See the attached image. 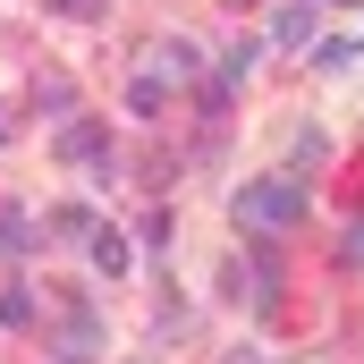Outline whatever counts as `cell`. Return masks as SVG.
I'll return each instance as SVG.
<instances>
[{"mask_svg":"<svg viewBox=\"0 0 364 364\" xmlns=\"http://www.w3.org/2000/svg\"><path fill=\"white\" fill-rule=\"evenodd\" d=\"M237 220H246V229H296V220H305V186L296 178H255L237 195Z\"/></svg>","mask_w":364,"mask_h":364,"instance_id":"6da1fadb","label":"cell"},{"mask_svg":"<svg viewBox=\"0 0 364 364\" xmlns=\"http://www.w3.org/2000/svg\"><path fill=\"white\" fill-rule=\"evenodd\" d=\"M195 68H203L195 43H153V51H144V77H161V85H186Z\"/></svg>","mask_w":364,"mask_h":364,"instance_id":"7a4b0ae2","label":"cell"},{"mask_svg":"<svg viewBox=\"0 0 364 364\" xmlns=\"http://www.w3.org/2000/svg\"><path fill=\"white\" fill-rule=\"evenodd\" d=\"M60 161H77V170H110V136H102L93 119H77V127L60 136Z\"/></svg>","mask_w":364,"mask_h":364,"instance_id":"3957f363","label":"cell"},{"mask_svg":"<svg viewBox=\"0 0 364 364\" xmlns=\"http://www.w3.org/2000/svg\"><path fill=\"white\" fill-rule=\"evenodd\" d=\"M314 26H322V0H288V9H279V26H272V43L305 51V43H314Z\"/></svg>","mask_w":364,"mask_h":364,"instance_id":"277c9868","label":"cell"},{"mask_svg":"<svg viewBox=\"0 0 364 364\" xmlns=\"http://www.w3.org/2000/svg\"><path fill=\"white\" fill-rule=\"evenodd\" d=\"M102 348V322H93L85 305H68V331H60V364H85Z\"/></svg>","mask_w":364,"mask_h":364,"instance_id":"5b68a950","label":"cell"},{"mask_svg":"<svg viewBox=\"0 0 364 364\" xmlns=\"http://www.w3.org/2000/svg\"><path fill=\"white\" fill-rule=\"evenodd\" d=\"M161 102H170V85L136 68V85H127V110H136V119H161Z\"/></svg>","mask_w":364,"mask_h":364,"instance_id":"8992f818","label":"cell"},{"mask_svg":"<svg viewBox=\"0 0 364 364\" xmlns=\"http://www.w3.org/2000/svg\"><path fill=\"white\" fill-rule=\"evenodd\" d=\"M85 246H93V263H102V272H110V279L127 272V237H119V229H93Z\"/></svg>","mask_w":364,"mask_h":364,"instance_id":"52a82bcc","label":"cell"},{"mask_svg":"<svg viewBox=\"0 0 364 364\" xmlns=\"http://www.w3.org/2000/svg\"><path fill=\"white\" fill-rule=\"evenodd\" d=\"M93 229H102L93 203H60V212H51V237H93Z\"/></svg>","mask_w":364,"mask_h":364,"instance_id":"ba28073f","label":"cell"},{"mask_svg":"<svg viewBox=\"0 0 364 364\" xmlns=\"http://www.w3.org/2000/svg\"><path fill=\"white\" fill-rule=\"evenodd\" d=\"M0 246H9V255H26V246H34V220H26L17 203H0Z\"/></svg>","mask_w":364,"mask_h":364,"instance_id":"9c48e42d","label":"cell"},{"mask_svg":"<svg viewBox=\"0 0 364 364\" xmlns=\"http://www.w3.org/2000/svg\"><path fill=\"white\" fill-rule=\"evenodd\" d=\"M322 153H331V136L305 127V136H296V170H322ZM296 170H288V178H296Z\"/></svg>","mask_w":364,"mask_h":364,"instance_id":"30bf717a","label":"cell"},{"mask_svg":"<svg viewBox=\"0 0 364 364\" xmlns=\"http://www.w3.org/2000/svg\"><path fill=\"white\" fill-rule=\"evenodd\" d=\"M34 102H43L51 119H68V102H77V93H68V77H43V85H34Z\"/></svg>","mask_w":364,"mask_h":364,"instance_id":"8fae6325","label":"cell"},{"mask_svg":"<svg viewBox=\"0 0 364 364\" xmlns=\"http://www.w3.org/2000/svg\"><path fill=\"white\" fill-rule=\"evenodd\" d=\"M0 322H34V296L26 288H0Z\"/></svg>","mask_w":364,"mask_h":364,"instance_id":"7c38bea8","label":"cell"},{"mask_svg":"<svg viewBox=\"0 0 364 364\" xmlns=\"http://www.w3.org/2000/svg\"><path fill=\"white\" fill-rule=\"evenodd\" d=\"M43 9H60V17H77V26H93V17H102L110 0H43Z\"/></svg>","mask_w":364,"mask_h":364,"instance_id":"4fadbf2b","label":"cell"},{"mask_svg":"<svg viewBox=\"0 0 364 364\" xmlns=\"http://www.w3.org/2000/svg\"><path fill=\"white\" fill-rule=\"evenodd\" d=\"M348 263H356V272H364V220H356V229H348Z\"/></svg>","mask_w":364,"mask_h":364,"instance_id":"5bb4252c","label":"cell"},{"mask_svg":"<svg viewBox=\"0 0 364 364\" xmlns=\"http://www.w3.org/2000/svg\"><path fill=\"white\" fill-rule=\"evenodd\" d=\"M0 136H9V110H0Z\"/></svg>","mask_w":364,"mask_h":364,"instance_id":"9a60e30c","label":"cell"},{"mask_svg":"<svg viewBox=\"0 0 364 364\" xmlns=\"http://www.w3.org/2000/svg\"><path fill=\"white\" fill-rule=\"evenodd\" d=\"M229 364H255V356H229Z\"/></svg>","mask_w":364,"mask_h":364,"instance_id":"2e32d148","label":"cell"},{"mask_svg":"<svg viewBox=\"0 0 364 364\" xmlns=\"http://www.w3.org/2000/svg\"><path fill=\"white\" fill-rule=\"evenodd\" d=\"M229 9H246V0H229Z\"/></svg>","mask_w":364,"mask_h":364,"instance_id":"e0dca14e","label":"cell"},{"mask_svg":"<svg viewBox=\"0 0 364 364\" xmlns=\"http://www.w3.org/2000/svg\"><path fill=\"white\" fill-rule=\"evenodd\" d=\"M322 9H331V0H322Z\"/></svg>","mask_w":364,"mask_h":364,"instance_id":"ac0fdd59","label":"cell"}]
</instances>
